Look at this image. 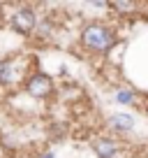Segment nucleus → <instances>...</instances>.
<instances>
[{
  "mask_svg": "<svg viewBox=\"0 0 148 158\" xmlns=\"http://www.w3.org/2000/svg\"><path fill=\"white\" fill-rule=\"evenodd\" d=\"M116 100H118V102H123V105H127V102H132V93H130V91H118Z\"/></svg>",
  "mask_w": 148,
  "mask_h": 158,
  "instance_id": "0eeeda50",
  "label": "nucleus"
},
{
  "mask_svg": "<svg viewBox=\"0 0 148 158\" xmlns=\"http://www.w3.org/2000/svg\"><path fill=\"white\" fill-rule=\"evenodd\" d=\"M109 126L114 130H132L134 128V118L132 116H127V114H114V116L109 118Z\"/></svg>",
  "mask_w": 148,
  "mask_h": 158,
  "instance_id": "39448f33",
  "label": "nucleus"
},
{
  "mask_svg": "<svg viewBox=\"0 0 148 158\" xmlns=\"http://www.w3.org/2000/svg\"><path fill=\"white\" fill-rule=\"evenodd\" d=\"M25 91H28V95H33V98L42 100V98H49L51 93H53V79L49 77V74L44 72H35L28 77V81H25Z\"/></svg>",
  "mask_w": 148,
  "mask_h": 158,
  "instance_id": "f03ea898",
  "label": "nucleus"
},
{
  "mask_svg": "<svg viewBox=\"0 0 148 158\" xmlns=\"http://www.w3.org/2000/svg\"><path fill=\"white\" fill-rule=\"evenodd\" d=\"M116 151H118V144L111 142V139H97L95 142V153L99 158H114Z\"/></svg>",
  "mask_w": 148,
  "mask_h": 158,
  "instance_id": "20e7f679",
  "label": "nucleus"
},
{
  "mask_svg": "<svg viewBox=\"0 0 148 158\" xmlns=\"http://www.w3.org/2000/svg\"><path fill=\"white\" fill-rule=\"evenodd\" d=\"M81 42H84V47H88V49H93V51H109L114 47L116 37L107 26L90 23V26H86L84 33H81Z\"/></svg>",
  "mask_w": 148,
  "mask_h": 158,
  "instance_id": "f257e3e1",
  "label": "nucleus"
},
{
  "mask_svg": "<svg viewBox=\"0 0 148 158\" xmlns=\"http://www.w3.org/2000/svg\"><path fill=\"white\" fill-rule=\"evenodd\" d=\"M35 26H37V14H35L33 10H28V7L16 10L14 14H12V28H14L16 33L30 35L35 30Z\"/></svg>",
  "mask_w": 148,
  "mask_h": 158,
  "instance_id": "7ed1b4c3",
  "label": "nucleus"
},
{
  "mask_svg": "<svg viewBox=\"0 0 148 158\" xmlns=\"http://www.w3.org/2000/svg\"><path fill=\"white\" fill-rule=\"evenodd\" d=\"M42 158H53V153H44V156H42Z\"/></svg>",
  "mask_w": 148,
  "mask_h": 158,
  "instance_id": "6e6552de",
  "label": "nucleus"
},
{
  "mask_svg": "<svg viewBox=\"0 0 148 158\" xmlns=\"http://www.w3.org/2000/svg\"><path fill=\"white\" fill-rule=\"evenodd\" d=\"M16 79V68L12 60H0V84H12Z\"/></svg>",
  "mask_w": 148,
  "mask_h": 158,
  "instance_id": "423d86ee",
  "label": "nucleus"
}]
</instances>
